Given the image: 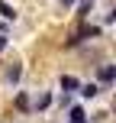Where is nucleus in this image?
Wrapping results in <instances>:
<instances>
[{
  "instance_id": "nucleus-1",
  "label": "nucleus",
  "mask_w": 116,
  "mask_h": 123,
  "mask_svg": "<svg viewBox=\"0 0 116 123\" xmlns=\"http://www.w3.org/2000/svg\"><path fill=\"white\" fill-rule=\"evenodd\" d=\"M97 36H100V26H84V29L74 32V39H68V45H77V42H84V39H97Z\"/></svg>"
},
{
  "instance_id": "nucleus-2",
  "label": "nucleus",
  "mask_w": 116,
  "mask_h": 123,
  "mask_svg": "<svg viewBox=\"0 0 116 123\" xmlns=\"http://www.w3.org/2000/svg\"><path fill=\"white\" fill-rule=\"evenodd\" d=\"M113 78H116V68H113V65H100V81H103L106 87L113 84Z\"/></svg>"
},
{
  "instance_id": "nucleus-3",
  "label": "nucleus",
  "mask_w": 116,
  "mask_h": 123,
  "mask_svg": "<svg viewBox=\"0 0 116 123\" xmlns=\"http://www.w3.org/2000/svg\"><path fill=\"white\" fill-rule=\"evenodd\" d=\"M77 78H71V74H65V78H61V91H77Z\"/></svg>"
},
{
  "instance_id": "nucleus-4",
  "label": "nucleus",
  "mask_w": 116,
  "mask_h": 123,
  "mask_svg": "<svg viewBox=\"0 0 116 123\" xmlns=\"http://www.w3.org/2000/svg\"><path fill=\"white\" fill-rule=\"evenodd\" d=\"M0 16H3V19H16V10H13L10 3H3V0H0Z\"/></svg>"
},
{
  "instance_id": "nucleus-5",
  "label": "nucleus",
  "mask_w": 116,
  "mask_h": 123,
  "mask_svg": "<svg viewBox=\"0 0 116 123\" xmlns=\"http://www.w3.org/2000/svg\"><path fill=\"white\" fill-rule=\"evenodd\" d=\"M77 91L84 94V97H97V94H100V87H97V84H81Z\"/></svg>"
},
{
  "instance_id": "nucleus-6",
  "label": "nucleus",
  "mask_w": 116,
  "mask_h": 123,
  "mask_svg": "<svg viewBox=\"0 0 116 123\" xmlns=\"http://www.w3.org/2000/svg\"><path fill=\"white\" fill-rule=\"evenodd\" d=\"M84 120V107H71V113H68V123H81Z\"/></svg>"
},
{
  "instance_id": "nucleus-7",
  "label": "nucleus",
  "mask_w": 116,
  "mask_h": 123,
  "mask_svg": "<svg viewBox=\"0 0 116 123\" xmlns=\"http://www.w3.org/2000/svg\"><path fill=\"white\" fill-rule=\"evenodd\" d=\"M19 74H23V68H19V65H13L10 71H6V81H10V84H16V81H19Z\"/></svg>"
},
{
  "instance_id": "nucleus-8",
  "label": "nucleus",
  "mask_w": 116,
  "mask_h": 123,
  "mask_svg": "<svg viewBox=\"0 0 116 123\" xmlns=\"http://www.w3.org/2000/svg\"><path fill=\"white\" fill-rule=\"evenodd\" d=\"M16 107H19V110H29V97H26V94H23V91H19V94H16Z\"/></svg>"
},
{
  "instance_id": "nucleus-9",
  "label": "nucleus",
  "mask_w": 116,
  "mask_h": 123,
  "mask_svg": "<svg viewBox=\"0 0 116 123\" xmlns=\"http://www.w3.org/2000/svg\"><path fill=\"white\" fill-rule=\"evenodd\" d=\"M49 104H52V94H42V97L36 100V110H45V107H49Z\"/></svg>"
},
{
  "instance_id": "nucleus-10",
  "label": "nucleus",
  "mask_w": 116,
  "mask_h": 123,
  "mask_svg": "<svg viewBox=\"0 0 116 123\" xmlns=\"http://www.w3.org/2000/svg\"><path fill=\"white\" fill-rule=\"evenodd\" d=\"M90 3H94V0H84V3H81V16H84V13L90 10Z\"/></svg>"
},
{
  "instance_id": "nucleus-11",
  "label": "nucleus",
  "mask_w": 116,
  "mask_h": 123,
  "mask_svg": "<svg viewBox=\"0 0 116 123\" xmlns=\"http://www.w3.org/2000/svg\"><path fill=\"white\" fill-rule=\"evenodd\" d=\"M3 49H6V36L0 32V52H3Z\"/></svg>"
},
{
  "instance_id": "nucleus-12",
  "label": "nucleus",
  "mask_w": 116,
  "mask_h": 123,
  "mask_svg": "<svg viewBox=\"0 0 116 123\" xmlns=\"http://www.w3.org/2000/svg\"><path fill=\"white\" fill-rule=\"evenodd\" d=\"M61 3H65V6H68V3H74V0H61Z\"/></svg>"
},
{
  "instance_id": "nucleus-13",
  "label": "nucleus",
  "mask_w": 116,
  "mask_h": 123,
  "mask_svg": "<svg viewBox=\"0 0 116 123\" xmlns=\"http://www.w3.org/2000/svg\"><path fill=\"white\" fill-rule=\"evenodd\" d=\"M81 123H87V120H81Z\"/></svg>"
}]
</instances>
